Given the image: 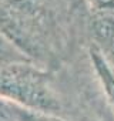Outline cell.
<instances>
[{"mask_svg":"<svg viewBox=\"0 0 114 121\" xmlns=\"http://www.w3.org/2000/svg\"><path fill=\"white\" fill-rule=\"evenodd\" d=\"M0 95L31 107L33 111L48 112L57 108L47 77L24 63L0 64Z\"/></svg>","mask_w":114,"mask_h":121,"instance_id":"6da1fadb","label":"cell"},{"mask_svg":"<svg viewBox=\"0 0 114 121\" xmlns=\"http://www.w3.org/2000/svg\"><path fill=\"white\" fill-rule=\"evenodd\" d=\"M97 14H114V0H88Z\"/></svg>","mask_w":114,"mask_h":121,"instance_id":"7a4b0ae2","label":"cell"},{"mask_svg":"<svg viewBox=\"0 0 114 121\" xmlns=\"http://www.w3.org/2000/svg\"><path fill=\"white\" fill-rule=\"evenodd\" d=\"M23 61V57L12 54L10 50H7L3 46V41L0 40V64H9V63H19Z\"/></svg>","mask_w":114,"mask_h":121,"instance_id":"3957f363","label":"cell"},{"mask_svg":"<svg viewBox=\"0 0 114 121\" xmlns=\"http://www.w3.org/2000/svg\"><path fill=\"white\" fill-rule=\"evenodd\" d=\"M12 2H26V0H12Z\"/></svg>","mask_w":114,"mask_h":121,"instance_id":"277c9868","label":"cell"}]
</instances>
